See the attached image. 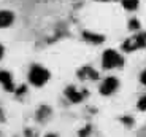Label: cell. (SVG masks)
Instances as JSON below:
<instances>
[{"instance_id": "8992f818", "label": "cell", "mask_w": 146, "mask_h": 137, "mask_svg": "<svg viewBox=\"0 0 146 137\" xmlns=\"http://www.w3.org/2000/svg\"><path fill=\"white\" fill-rule=\"evenodd\" d=\"M78 77L81 80H97L99 78V72L95 69H92L91 65H84L78 70Z\"/></svg>"}, {"instance_id": "d6986e66", "label": "cell", "mask_w": 146, "mask_h": 137, "mask_svg": "<svg viewBox=\"0 0 146 137\" xmlns=\"http://www.w3.org/2000/svg\"><path fill=\"white\" fill-rule=\"evenodd\" d=\"M44 137H57L56 134H48V136H44Z\"/></svg>"}, {"instance_id": "ffe728a7", "label": "cell", "mask_w": 146, "mask_h": 137, "mask_svg": "<svg viewBox=\"0 0 146 137\" xmlns=\"http://www.w3.org/2000/svg\"><path fill=\"white\" fill-rule=\"evenodd\" d=\"M97 2H113V0H97Z\"/></svg>"}, {"instance_id": "e0dca14e", "label": "cell", "mask_w": 146, "mask_h": 137, "mask_svg": "<svg viewBox=\"0 0 146 137\" xmlns=\"http://www.w3.org/2000/svg\"><path fill=\"white\" fill-rule=\"evenodd\" d=\"M140 80H141V83L146 86V70L141 72V75H140Z\"/></svg>"}, {"instance_id": "3957f363", "label": "cell", "mask_w": 146, "mask_h": 137, "mask_svg": "<svg viewBox=\"0 0 146 137\" xmlns=\"http://www.w3.org/2000/svg\"><path fill=\"white\" fill-rule=\"evenodd\" d=\"M146 46V32H140L133 37L127 38V40L122 43V49L125 53H130V51H135V49L140 48H145Z\"/></svg>"}, {"instance_id": "7c38bea8", "label": "cell", "mask_w": 146, "mask_h": 137, "mask_svg": "<svg viewBox=\"0 0 146 137\" xmlns=\"http://www.w3.org/2000/svg\"><path fill=\"white\" fill-rule=\"evenodd\" d=\"M129 29H132V30L140 29V21L138 19H130V21H129Z\"/></svg>"}, {"instance_id": "6da1fadb", "label": "cell", "mask_w": 146, "mask_h": 137, "mask_svg": "<svg viewBox=\"0 0 146 137\" xmlns=\"http://www.w3.org/2000/svg\"><path fill=\"white\" fill-rule=\"evenodd\" d=\"M49 80V72L41 65H33L29 72V82L33 86H43Z\"/></svg>"}, {"instance_id": "52a82bcc", "label": "cell", "mask_w": 146, "mask_h": 137, "mask_svg": "<svg viewBox=\"0 0 146 137\" xmlns=\"http://www.w3.org/2000/svg\"><path fill=\"white\" fill-rule=\"evenodd\" d=\"M0 85L5 88V91H15V83H13V77L10 72L0 70Z\"/></svg>"}, {"instance_id": "5b68a950", "label": "cell", "mask_w": 146, "mask_h": 137, "mask_svg": "<svg viewBox=\"0 0 146 137\" xmlns=\"http://www.w3.org/2000/svg\"><path fill=\"white\" fill-rule=\"evenodd\" d=\"M86 89H83V91H78L75 86H68V88L65 89V96L68 97V100H72L73 104H78V102H81V100L86 97Z\"/></svg>"}, {"instance_id": "9a60e30c", "label": "cell", "mask_w": 146, "mask_h": 137, "mask_svg": "<svg viewBox=\"0 0 146 137\" xmlns=\"http://www.w3.org/2000/svg\"><path fill=\"white\" fill-rule=\"evenodd\" d=\"M26 91H27V88H26L24 85H22V86H19V88L16 89V94H19V96H21V94H24Z\"/></svg>"}, {"instance_id": "2e32d148", "label": "cell", "mask_w": 146, "mask_h": 137, "mask_svg": "<svg viewBox=\"0 0 146 137\" xmlns=\"http://www.w3.org/2000/svg\"><path fill=\"white\" fill-rule=\"evenodd\" d=\"M122 123H125V124H129V126H132V124H133V120H132V118H129V116H127V118L124 116V118H122Z\"/></svg>"}, {"instance_id": "7a4b0ae2", "label": "cell", "mask_w": 146, "mask_h": 137, "mask_svg": "<svg viewBox=\"0 0 146 137\" xmlns=\"http://www.w3.org/2000/svg\"><path fill=\"white\" fill-rule=\"evenodd\" d=\"M102 64L105 69H114V67H121L124 64V57L114 49H106L102 56Z\"/></svg>"}, {"instance_id": "9c48e42d", "label": "cell", "mask_w": 146, "mask_h": 137, "mask_svg": "<svg viewBox=\"0 0 146 137\" xmlns=\"http://www.w3.org/2000/svg\"><path fill=\"white\" fill-rule=\"evenodd\" d=\"M83 38L86 41H89V43H95V45L103 43V40H105V37H103V35H100V33H94V32H89V30H84V32H83Z\"/></svg>"}, {"instance_id": "ac0fdd59", "label": "cell", "mask_w": 146, "mask_h": 137, "mask_svg": "<svg viewBox=\"0 0 146 137\" xmlns=\"http://www.w3.org/2000/svg\"><path fill=\"white\" fill-rule=\"evenodd\" d=\"M3 54H5V48L2 46V45H0V59L3 57Z\"/></svg>"}, {"instance_id": "8fae6325", "label": "cell", "mask_w": 146, "mask_h": 137, "mask_svg": "<svg viewBox=\"0 0 146 137\" xmlns=\"http://www.w3.org/2000/svg\"><path fill=\"white\" fill-rule=\"evenodd\" d=\"M49 113H51V110H49V107H46V105H43V107H40V110H38V113H36V115H38V118H44V116L46 115H49Z\"/></svg>"}, {"instance_id": "ba28073f", "label": "cell", "mask_w": 146, "mask_h": 137, "mask_svg": "<svg viewBox=\"0 0 146 137\" xmlns=\"http://www.w3.org/2000/svg\"><path fill=\"white\" fill-rule=\"evenodd\" d=\"M15 21V15L8 10H0V29H3V27H8L13 24Z\"/></svg>"}, {"instance_id": "277c9868", "label": "cell", "mask_w": 146, "mask_h": 137, "mask_svg": "<svg viewBox=\"0 0 146 137\" xmlns=\"http://www.w3.org/2000/svg\"><path fill=\"white\" fill-rule=\"evenodd\" d=\"M117 86H119V82H117L116 77H106L102 82V85H100V94L110 96V94H113L117 89Z\"/></svg>"}, {"instance_id": "5bb4252c", "label": "cell", "mask_w": 146, "mask_h": 137, "mask_svg": "<svg viewBox=\"0 0 146 137\" xmlns=\"http://www.w3.org/2000/svg\"><path fill=\"white\" fill-rule=\"evenodd\" d=\"M89 132H91V128H89V126H86L83 131H80V137H86Z\"/></svg>"}, {"instance_id": "4fadbf2b", "label": "cell", "mask_w": 146, "mask_h": 137, "mask_svg": "<svg viewBox=\"0 0 146 137\" xmlns=\"http://www.w3.org/2000/svg\"><path fill=\"white\" fill-rule=\"evenodd\" d=\"M137 107H138V110H146V96L140 97L138 104H137Z\"/></svg>"}, {"instance_id": "30bf717a", "label": "cell", "mask_w": 146, "mask_h": 137, "mask_svg": "<svg viewBox=\"0 0 146 137\" xmlns=\"http://www.w3.org/2000/svg\"><path fill=\"white\" fill-rule=\"evenodd\" d=\"M138 2L140 0H122V7L129 11H135L138 8Z\"/></svg>"}]
</instances>
